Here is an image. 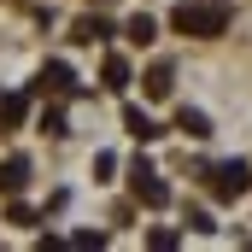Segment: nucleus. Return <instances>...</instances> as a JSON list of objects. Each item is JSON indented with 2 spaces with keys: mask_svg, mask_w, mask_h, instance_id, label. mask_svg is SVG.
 <instances>
[{
  "mask_svg": "<svg viewBox=\"0 0 252 252\" xmlns=\"http://www.w3.org/2000/svg\"><path fill=\"white\" fill-rule=\"evenodd\" d=\"M229 0H188V6H176L170 12V30L176 35H199V41H211V35H223L229 30Z\"/></svg>",
  "mask_w": 252,
  "mask_h": 252,
  "instance_id": "f257e3e1",
  "label": "nucleus"
},
{
  "mask_svg": "<svg viewBox=\"0 0 252 252\" xmlns=\"http://www.w3.org/2000/svg\"><path fill=\"white\" fill-rule=\"evenodd\" d=\"M205 176H211V193H217V199H241V193L252 188V170L241 158H223V164H211Z\"/></svg>",
  "mask_w": 252,
  "mask_h": 252,
  "instance_id": "f03ea898",
  "label": "nucleus"
},
{
  "mask_svg": "<svg viewBox=\"0 0 252 252\" xmlns=\"http://www.w3.org/2000/svg\"><path fill=\"white\" fill-rule=\"evenodd\" d=\"M129 188H135L141 205H153V211H158V205H170V188L158 182V170H153L147 158H135V164H129Z\"/></svg>",
  "mask_w": 252,
  "mask_h": 252,
  "instance_id": "7ed1b4c3",
  "label": "nucleus"
},
{
  "mask_svg": "<svg viewBox=\"0 0 252 252\" xmlns=\"http://www.w3.org/2000/svg\"><path fill=\"white\" fill-rule=\"evenodd\" d=\"M35 88H41V94H76V70H70L64 59H47L41 76H35Z\"/></svg>",
  "mask_w": 252,
  "mask_h": 252,
  "instance_id": "20e7f679",
  "label": "nucleus"
},
{
  "mask_svg": "<svg viewBox=\"0 0 252 252\" xmlns=\"http://www.w3.org/2000/svg\"><path fill=\"white\" fill-rule=\"evenodd\" d=\"M106 35H112V24H106L100 12H88V18L70 24V41H76V47H94V41H106Z\"/></svg>",
  "mask_w": 252,
  "mask_h": 252,
  "instance_id": "39448f33",
  "label": "nucleus"
},
{
  "mask_svg": "<svg viewBox=\"0 0 252 252\" xmlns=\"http://www.w3.org/2000/svg\"><path fill=\"white\" fill-rule=\"evenodd\" d=\"M24 182H30V158L18 153V158L0 164V193H24Z\"/></svg>",
  "mask_w": 252,
  "mask_h": 252,
  "instance_id": "423d86ee",
  "label": "nucleus"
},
{
  "mask_svg": "<svg viewBox=\"0 0 252 252\" xmlns=\"http://www.w3.org/2000/svg\"><path fill=\"white\" fill-rule=\"evenodd\" d=\"M124 129H129V135H135V141H158V135H164V129L153 124V118H147L141 106H124Z\"/></svg>",
  "mask_w": 252,
  "mask_h": 252,
  "instance_id": "0eeeda50",
  "label": "nucleus"
},
{
  "mask_svg": "<svg viewBox=\"0 0 252 252\" xmlns=\"http://www.w3.org/2000/svg\"><path fill=\"white\" fill-rule=\"evenodd\" d=\"M176 129L193 135V141H205V135H211V118H205V112H193V106H182V112H176Z\"/></svg>",
  "mask_w": 252,
  "mask_h": 252,
  "instance_id": "6e6552de",
  "label": "nucleus"
},
{
  "mask_svg": "<svg viewBox=\"0 0 252 252\" xmlns=\"http://www.w3.org/2000/svg\"><path fill=\"white\" fill-rule=\"evenodd\" d=\"M24 118H30V100H24V94H6V100H0V129H18Z\"/></svg>",
  "mask_w": 252,
  "mask_h": 252,
  "instance_id": "1a4fd4ad",
  "label": "nucleus"
},
{
  "mask_svg": "<svg viewBox=\"0 0 252 252\" xmlns=\"http://www.w3.org/2000/svg\"><path fill=\"white\" fill-rule=\"evenodd\" d=\"M170 88H176V70H170V64H153V70H147V94H153V100H164Z\"/></svg>",
  "mask_w": 252,
  "mask_h": 252,
  "instance_id": "9d476101",
  "label": "nucleus"
},
{
  "mask_svg": "<svg viewBox=\"0 0 252 252\" xmlns=\"http://www.w3.org/2000/svg\"><path fill=\"white\" fill-rule=\"evenodd\" d=\"M124 35H129V41H135V47H147V41L158 35V24H153L147 12H135V18H129V24H124Z\"/></svg>",
  "mask_w": 252,
  "mask_h": 252,
  "instance_id": "9b49d317",
  "label": "nucleus"
},
{
  "mask_svg": "<svg viewBox=\"0 0 252 252\" xmlns=\"http://www.w3.org/2000/svg\"><path fill=\"white\" fill-rule=\"evenodd\" d=\"M100 76H106V88H124V82H129V64L118 59V53H112V59L100 64Z\"/></svg>",
  "mask_w": 252,
  "mask_h": 252,
  "instance_id": "f8f14e48",
  "label": "nucleus"
},
{
  "mask_svg": "<svg viewBox=\"0 0 252 252\" xmlns=\"http://www.w3.org/2000/svg\"><path fill=\"white\" fill-rule=\"evenodd\" d=\"M35 129H41V135H53V141H59V135H64V112H59V106H47V112H41V118H35Z\"/></svg>",
  "mask_w": 252,
  "mask_h": 252,
  "instance_id": "ddd939ff",
  "label": "nucleus"
},
{
  "mask_svg": "<svg viewBox=\"0 0 252 252\" xmlns=\"http://www.w3.org/2000/svg\"><path fill=\"white\" fill-rule=\"evenodd\" d=\"M112 170H118V158L112 153H94V182H112Z\"/></svg>",
  "mask_w": 252,
  "mask_h": 252,
  "instance_id": "4468645a",
  "label": "nucleus"
},
{
  "mask_svg": "<svg viewBox=\"0 0 252 252\" xmlns=\"http://www.w3.org/2000/svg\"><path fill=\"white\" fill-rule=\"evenodd\" d=\"M188 229H193V235H211L217 223H211V211H199V205H193V211H188Z\"/></svg>",
  "mask_w": 252,
  "mask_h": 252,
  "instance_id": "2eb2a0df",
  "label": "nucleus"
},
{
  "mask_svg": "<svg viewBox=\"0 0 252 252\" xmlns=\"http://www.w3.org/2000/svg\"><path fill=\"white\" fill-rule=\"evenodd\" d=\"M6 217H12V223H35V211H30L24 199H12V205H6Z\"/></svg>",
  "mask_w": 252,
  "mask_h": 252,
  "instance_id": "dca6fc26",
  "label": "nucleus"
},
{
  "mask_svg": "<svg viewBox=\"0 0 252 252\" xmlns=\"http://www.w3.org/2000/svg\"><path fill=\"white\" fill-rule=\"evenodd\" d=\"M147 247H158V252L176 247V229H153V235H147Z\"/></svg>",
  "mask_w": 252,
  "mask_h": 252,
  "instance_id": "f3484780",
  "label": "nucleus"
}]
</instances>
